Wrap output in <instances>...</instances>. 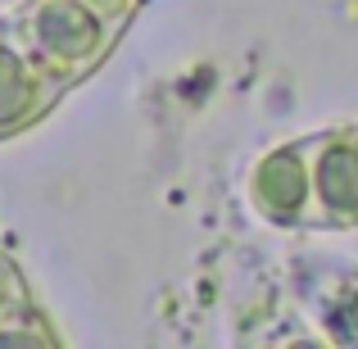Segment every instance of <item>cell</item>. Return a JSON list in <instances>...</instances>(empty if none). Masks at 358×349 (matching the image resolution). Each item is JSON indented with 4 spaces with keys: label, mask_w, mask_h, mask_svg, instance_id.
Returning a JSON list of instances; mask_svg holds the SVG:
<instances>
[{
    "label": "cell",
    "mask_w": 358,
    "mask_h": 349,
    "mask_svg": "<svg viewBox=\"0 0 358 349\" xmlns=\"http://www.w3.org/2000/svg\"><path fill=\"white\" fill-rule=\"evenodd\" d=\"M27 32H32L36 50L50 69L78 73L82 64L100 59V50L109 45V27L96 18V9L87 0H45L27 14Z\"/></svg>",
    "instance_id": "cell-1"
},
{
    "label": "cell",
    "mask_w": 358,
    "mask_h": 349,
    "mask_svg": "<svg viewBox=\"0 0 358 349\" xmlns=\"http://www.w3.org/2000/svg\"><path fill=\"white\" fill-rule=\"evenodd\" d=\"M250 200L268 222H304L313 213V159L304 150H272L250 177Z\"/></svg>",
    "instance_id": "cell-2"
},
{
    "label": "cell",
    "mask_w": 358,
    "mask_h": 349,
    "mask_svg": "<svg viewBox=\"0 0 358 349\" xmlns=\"http://www.w3.org/2000/svg\"><path fill=\"white\" fill-rule=\"evenodd\" d=\"M313 213L327 222H358V131L327 141L313 155Z\"/></svg>",
    "instance_id": "cell-3"
},
{
    "label": "cell",
    "mask_w": 358,
    "mask_h": 349,
    "mask_svg": "<svg viewBox=\"0 0 358 349\" xmlns=\"http://www.w3.org/2000/svg\"><path fill=\"white\" fill-rule=\"evenodd\" d=\"M41 109L36 100V78L27 64H18V55H0V131H14L18 122H27Z\"/></svg>",
    "instance_id": "cell-4"
},
{
    "label": "cell",
    "mask_w": 358,
    "mask_h": 349,
    "mask_svg": "<svg viewBox=\"0 0 358 349\" xmlns=\"http://www.w3.org/2000/svg\"><path fill=\"white\" fill-rule=\"evenodd\" d=\"M14 318V304H9V290H5V277H0V322Z\"/></svg>",
    "instance_id": "cell-6"
},
{
    "label": "cell",
    "mask_w": 358,
    "mask_h": 349,
    "mask_svg": "<svg viewBox=\"0 0 358 349\" xmlns=\"http://www.w3.org/2000/svg\"><path fill=\"white\" fill-rule=\"evenodd\" d=\"M0 349H59L50 336V327L41 318H27V313H14L0 322Z\"/></svg>",
    "instance_id": "cell-5"
}]
</instances>
